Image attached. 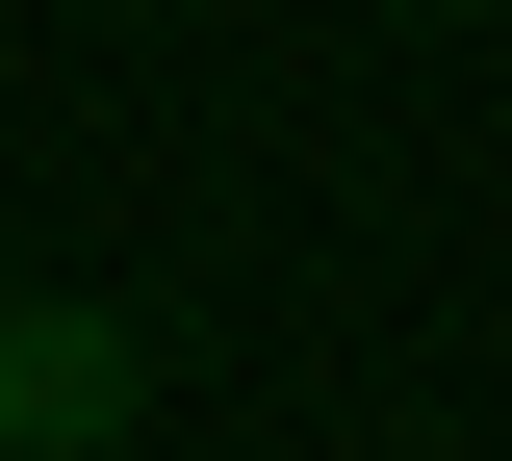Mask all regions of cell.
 Wrapping results in <instances>:
<instances>
[{
  "mask_svg": "<svg viewBox=\"0 0 512 461\" xmlns=\"http://www.w3.org/2000/svg\"><path fill=\"white\" fill-rule=\"evenodd\" d=\"M77 436H128V333L103 308H0V461H77Z\"/></svg>",
  "mask_w": 512,
  "mask_h": 461,
  "instance_id": "6da1fadb",
  "label": "cell"
}]
</instances>
